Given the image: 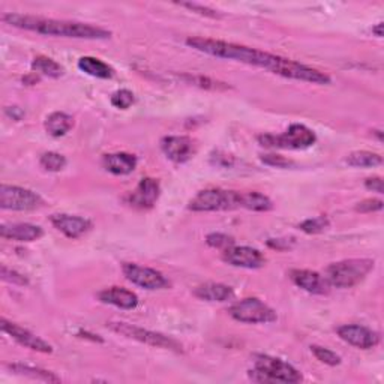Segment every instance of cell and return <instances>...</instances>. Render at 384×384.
Segmentation results:
<instances>
[{"label":"cell","instance_id":"cell-23","mask_svg":"<svg viewBox=\"0 0 384 384\" xmlns=\"http://www.w3.org/2000/svg\"><path fill=\"white\" fill-rule=\"evenodd\" d=\"M44 126L45 131L48 132V136L59 138L66 136L72 129V126H74V119L64 112H54L50 116H47Z\"/></svg>","mask_w":384,"mask_h":384},{"label":"cell","instance_id":"cell-16","mask_svg":"<svg viewBox=\"0 0 384 384\" xmlns=\"http://www.w3.org/2000/svg\"><path fill=\"white\" fill-rule=\"evenodd\" d=\"M50 222L56 230L64 233L69 239H78L92 228V222L88 218H83V216L77 215L54 213L50 216Z\"/></svg>","mask_w":384,"mask_h":384},{"label":"cell","instance_id":"cell-9","mask_svg":"<svg viewBox=\"0 0 384 384\" xmlns=\"http://www.w3.org/2000/svg\"><path fill=\"white\" fill-rule=\"evenodd\" d=\"M44 200L35 191L16 186V185H2L0 186V208L4 210H17L26 212L41 208Z\"/></svg>","mask_w":384,"mask_h":384},{"label":"cell","instance_id":"cell-8","mask_svg":"<svg viewBox=\"0 0 384 384\" xmlns=\"http://www.w3.org/2000/svg\"><path fill=\"white\" fill-rule=\"evenodd\" d=\"M230 316L240 323L266 324L278 320L275 309L257 297H246L230 308Z\"/></svg>","mask_w":384,"mask_h":384},{"label":"cell","instance_id":"cell-28","mask_svg":"<svg viewBox=\"0 0 384 384\" xmlns=\"http://www.w3.org/2000/svg\"><path fill=\"white\" fill-rule=\"evenodd\" d=\"M40 164L44 170L57 173V172H62L64 168L66 167V158L64 155H60L57 152H45L41 155Z\"/></svg>","mask_w":384,"mask_h":384},{"label":"cell","instance_id":"cell-21","mask_svg":"<svg viewBox=\"0 0 384 384\" xmlns=\"http://www.w3.org/2000/svg\"><path fill=\"white\" fill-rule=\"evenodd\" d=\"M194 296L206 300V302H227L234 296L232 287L220 282H208L198 285L194 290Z\"/></svg>","mask_w":384,"mask_h":384},{"label":"cell","instance_id":"cell-2","mask_svg":"<svg viewBox=\"0 0 384 384\" xmlns=\"http://www.w3.org/2000/svg\"><path fill=\"white\" fill-rule=\"evenodd\" d=\"M186 45L194 48V50L200 53H206L209 56L228 60H236V62L240 64L268 69L273 72V74H276V71H278L282 60V56L270 54L266 52L257 50V48H251L246 45H239L221 40L201 38V36H191V38L186 40Z\"/></svg>","mask_w":384,"mask_h":384},{"label":"cell","instance_id":"cell-27","mask_svg":"<svg viewBox=\"0 0 384 384\" xmlns=\"http://www.w3.org/2000/svg\"><path fill=\"white\" fill-rule=\"evenodd\" d=\"M240 208L254 212H268L273 208V203L268 196L260 194V192H242Z\"/></svg>","mask_w":384,"mask_h":384},{"label":"cell","instance_id":"cell-35","mask_svg":"<svg viewBox=\"0 0 384 384\" xmlns=\"http://www.w3.org/2000/svg\"><path fill=\"white\" fill-rule=\"evenodd\" d=\"M384 203L377 198H366L356 204V210L362 213H372V212H380L383 210Z\"/></svg>","mask_w":384,"mask_h":384},{"label":"cell","instance_id":"cell-24","mask_svg":"<svg viewBox=\"0 0 384 384\" xmlns=\"http://www.w3.org/2000/svg\"><path fill=\"white\" fill-rule=\"evenodd\" d=\"M32 71L36 76H45L50 78H59L64 76V66L56 60L47 56H36L32 62Z\"/></svg>","mask_w":384,"mask_h":384},{"label":"cell","instance_id":"cell-18","mask_svg":"<svg viewBox=\"0 0 384 384\" xmlns=\"http://www.w3.org/2000/svg\"><path fill=\"white\" fill-rule=\"evenodd\" d=\"M0 236L8 240H16V242H33L44 236V230L40 225L29 222L4 224L0 227Z\"/></svg>","mask_w":384,"mask_h":384},{"label":"cell","instance_id":"cell-26","mask_svg":"<svg viewBox=\"0 0 384 384\" xmlns=\"http://www.w3.org/2000/svg\"><path fill=\"white\" fill-rule=\"evenodd\" d=\"M345 162L356 168H374L383 164L381 155L369 150H356L345 158Z\"/></svg>","mask_w":384,"mask_h":384},{"label":"cell","instance_id":"cell-10","mask_svg":"<svg viewBox=\"0 0 384 384\" xmlns=\"http://www.w3.org/2000/svg\"><path fill=\"white\" fill-rule=\"evenodd\" d=\"M122 272L129 282L144 290H162L170 287V281L160 270L152 268H144L136 263H124Z\"/></svg>","mask_w":384,"mask_h":384},{"label":"cell","instance_id":"cell-33","mask_svg":"<svg viewBox=\"0 0 384 384\" xmlns=\"http://www.w3.org/2000/svg\"><path fill=\"white\" fill-rule=\"evenodd\" d=\"M206 244L210 248L225 251V249L232 248L234 245V239L232 236L224 234V233H212V234H209L206 237Z\"/></svg>","mask_w":384,"mask_h":384},{"label":"cell","instance_id":"cell-7","mask_svg":"<svg viewBox=\"0 0 384 384\" xmlns=\"http://www.w3.org/2000/svg\"><path fill=\"white\" fill-rule=\"evenodd\" d=\"M107 328L113 330L114 333L124 335V336H126V338L136 340L141 344H148L150 347H158V348H165V350H172L176 353L184 352L182 344H179L176 340L170 338V336H165L158 332L143 329V328L134 326V324H129L125 321H110V323H107Z\"/></svg>","mask_w":384,"mask_h":384},{"label":"cell","instance_id":"cell-32","mask_svg":"<svg viewBox=\"0 0 384 384\" xmlns=\"http://www.w3.org/2000/svg\"><path fill=\"white\" fill-rule=\"evenodd\" d=\"M112 105L119 108V110H128V108L134 104L136 98L134 93L128 89H120L112 95Z\"/></svg>","mask_w":384,"mask_h":384},{"label":"cell","instance_id":"cell-25","mask_svg":"<svg viewBox=\"0 0 384 384\" xmlns=\"http://www.w3.org/2000/svg\"><path fill=\"white\" fill-rule=\"evenodd\" d=\"M8 368L17 376H24V377L33 378V380H41V381H47V383H59L60 381V377H57L54 372L42 369V368H35V366L23 365V364H11V365H8Z\"/></svg>","mask_w":384,"mask_h":384},{"label":"cell","instance_id":"cell-40","mask_svg":"<svg viewBox=\"0 0 384 384\" xmlns=\"http://www.w3.org/2000/svg\"><path fill=\"white\" fill-rule=\"evenodd\" d=\"M78 336H80V338H90L92 341H98V342H102V340L100 338V336L98 335H92V333H89V332H83V330H80L78 332Z\"/></svg>","mask_w":384,"mask_h":384},{"label":"cell","instance_id":"cell-14","mask_svg":"<svg viewBox=\"0 0 384 384\" xmlns=\"http://www.w3.org/2000/svg\"><path fill=\"white\" fill-rule=\"evenodd\" d=\"M0 328H2V330L8 333L12 340L17 341L20 345L29 348V350L44 353V354L53 353V347L50 344L44 341L42 338H40V336L32 333L30 330L18 326L17 323H12L6 318H2V321H0Z\"/></svg>","mask_w":384,"mask_h":384},{"label":"cell","instance_id":"cell-13","mask_svg":"<svg viewBox=\"0 0 384 384\" xmlns=\"http://www.w3.org/2000/svg\"><path fill=\"white\" fill-rule=\"evenodd\" d=\"M224 263L230 264L233 268L242 269H260L266 264V257L256 248L251 246H236L222 251Z\"/></svg>","mask_w":384,"mask_h":384},{"label":"cell","instance_id":"cell-22","mask_svg":"<svg viewBox=\"0 0 384 384\" xmlns=\"http://www.w3.org/2000/svg\"><path fill=\"white\" fill-rule=\"evenodd\" d=\"M78 69L84 74H88L95 78H102V80H110L114 76V69L102 62L98 57H92V56H84L78 59Z\"/></svg>","mask_w":384,"mask_h":384},{"label":"cell","instance_id":"cell-39","mask_svg":"<svg viewBox=\"0 0 384 384\" xmlns=\"http://www.w3.org/2000/svg\"><path fill=\"white\" fill-rule=\"evenodd\" d=\"M6 113H8L12 119H16V120H20V119L24 116V112L21 110V108H18V107H8V108H6Z\"/></svg>","mask_w":384,"mask_h":384},{"label":"cell","instance_id":"cell-20","mask_svg":"<svg viewBox=\"0 0 384 384\" xmlns=\"http://www.w3.org/2000/svg\"><path fill=\"white\" fill-rule=\"evenodd\" d=\"M137 156L126 152H117L105 155L102 158V165L108 173L114 176H126L131 174L137 168Z\"/></svg>","mask_w":384,"mask_h":384},{"label":"cell","instance_id":"cell-3","mask_svg":"<svg viewBox=\"0 0 384 384\" xmlns=\"http://www.w3.org/2000/svg\"><path fill=\"white\" fill-rule=\"evenodd\" d=\"M376 261L371 258H350L338 263H332L326 269L324 278L335 288H352L362 282L374 270Z\"/></svg>","mask_w":384,"mask_h":384},{"label":"cell","instance_id":"cell-38","mask_svg":"<svg viewBox=\"0 0 384 384\" xmlns=\"http://www.w3.org/2000/svg\"><path fill=\"white\" fill-rule=\"evenodd\" d=\"M365 188L372 191V192H377V194H383L384 192V188H383V179L380 176H372V177H368L365 180Z\"/></svg>","mask_w":384,"mask_h":384},{"label":"cell","instance_id":"cell-41","mask_svg":"<svg viewBox=\"0 0 384 384\" xmlns=\"http://www.w3.org/2000/svg\"><path fill=\"white\" fill-rule=\"evenodd\" d=\"M372 32H374L378 36V38H381V36H383V23H378L376 28H372Z\"/></svg>","mask_w":384,"mask_h":384},{"label":"cell","instance_id":"cell-1","mask_svg":"<svg viewBox=\"0 0 384 384\" xmlns=\"http://www.w3.org/2000/svg\"><path fill=\"white\" fill-rule=\"evenodd\" d=\"M2 20L12 28L48 36H64V38L74 40H107L112 36L110 30L78 21L54 20L26 14H12V12L4 14Z\"/></svg>","mask_w":384,"mask_h":384},{"label":"cell","instance_id":"cell-34","mask_svg":"<svg viewBox=\"0 0 384 384\" xmlns=\"http://www.w3.org/2000/svg\"><path fill=\"white\" fill-rule=\"evenodd\" d=\"M2 278H4V281L11 282V284H14V285H20V287L29 285V280L26 278V276L18 273L14 269H9L8 266H5V264L2 266Z\"/></svg>","mask_w":384,"mask_h":384},{"label":"cell","instance_id":"cell-31","mask_svg":"<svg viewBox=\"0 0 384 384\" xmlns=\"http://www.w3.org/2000/svg\"><path fill=\"white\" fill-rule=\"evenodd\" d=\"M184 78L194 84V86H198L201 89H210V90H220V89H230V86H227L225 83H220V81H215L209 77H201V76H184Z\"/></svg>","mask_w":384,"mask_h":384},{"label":"cell","instance_id":"cell-19","mask_svg":"<svg viewBox=\"0 0 384 384\" xmlns=\"http://www.w3.org/2000/svg\"><path fill=\"white\" fill-rule=\"evenodd\" d=\"M102 304L113 305L120 309H134L138 305V296L124 287H110L98 293Z\"/></svg>","mask_w":384,"mask_h":384},{"label":"cell","instance_id":"cell-36","mask_svg":"<svg viewBox=\"0 0 384 384\" xmlns=\"http://www.w3.org/2000/svg\"><path fill=\"white\" fill-rule=\"evenodd\" d=\"M261 161L264 164L276 167V168H287V167L293 165V162L290 160H285L284 156H280V155H263Z\"/></svg>","mask_w":384,"mask_h":384},{"label":"cell","instance_id":"cell-29","mask_svg":"<svg viewBox=\"0 0 384 384\" xmlns=\"http://www.w3.org/2000/svg\"><path fill=\"white\" fill-rule=\"evenodd\" d=\"M330 225L326 216H316V218H309L299 225L300 230L306 234H318L324 230H328Z\"/></svg>","mask_w":384,"mask_h":384},{"label":"cell","instance_id":"cell-11","mask_svg":"<svg viewBox=\"0 0 384 384\" xmlns=\"http://www.w3.org/2000/svg\"><path fill=\"white\" fill-rule=\"evenodd\" d=\"M336 333H338V336L344 342L360 348V350L374 348L381 341V336L378 332L365 326H360V324H344V326H340L336 329Z\"/></svg>","mask_w":384,"mask_h":384},{"label":"cell","instance_id":"cell-17","mask_svg":"<svg viewBox=\"0 0 384 384\" xmlns=\"http://www.w3.org/2000/svg\"><path fill=\"white\" fill-rule=\"evenodd\" d=\"M290 278L299 288L311 294H328L330 290L326 278L314 270L294 269L290 272Z\"/></svg>","mask_w":384,"mask_h":384},{"label":"cell","instance_id":"cell-30","mask_svg":"<svg viewBox=\"0 0 384 384\" xmlns=\"http://www.w3.org/2000/svg\"><path fill=\"white\" fill-rule=\"evenodd\" d=\"M311 352L316 356L317 360H320L321 364L329 365V366H336L341 364V356L336 354L335 352L329 350L326 347H320V345H311Z\"/></svg>","mask_w":384,"mask_h":384},{"label":"cell","instance_id":"cell-12","mask_svg":"<svg viewBox=\"0 0 384 384\" xmlns=\"http://www.w3.org/2000/svg\"><path fill=\"white\" fill-rule=\"evenodd\" d=\"M161 196V185L156 179L153 177H144L140 180V184L136 186L134 191H131L126 201L129 206L148 210L152 209L156 201L160 200Z\"/></svg>","mask_w":384,"mask_h":384},{"label":"cell","instance_id":"cell-4","mask_svg":"<svg viewBox=\"0 0 384 384\" xmlns=\"http://www.w3.org/2000/svg\"><path fill=\"white\" fill-rule=\"evenodd\" d=\"M249 372L251 378L260 383H299L304 380L293 365L269 354H257L254 357V371Z\"/></svg>","mask_w":384,"mask_h":384},{"label":"cell","instance_id":"cell-37","mask_svg":"<svg viewBox=\"0 0 384 384\" xmlns=\"http://www.w3.org/2000/svg\"><path fill=\"white\" fill-rule=\"evenodd\" d=\"M182 8H188L191 11H194L197 12V14L200 16H204V17H212V18H218L220 14H218V11H215V9H210L208 6H203V5H198V4H179Z\"/></svg>","mask_w":384,"mask_h":384},{"label":"cell","instance_id":"cell-6","mask_svg":"<svg viewBox=\"0 0 384 384\" xmlns=\"http://www.w3.org/2000/svg\"><path fill=\"white\" fill-rule=\"evenodd\" d=\"M242 192L227 191L220 188L204 189L189 201V210L192 212H221L240 208Z\"/></svg>","mask_w":384,"mask_h":384},{"label":"cell","instance_id":"cell-5","mask_svg":"<svg viewBox=\"0 0 384 384\" xmlns=\"http://www.w3.org/2000/svg\"><path fill=\"white\" fill-rule=\"evenodd\" d=\"M258 141L264 148L273 149H290V150H304L314 146L317 141L316 132L305 125L294 124L288 128L284 134L273 136L264 134L258 137Z\"/></svg>","mask_w":384,"mask_h":384},{"label":"cell","instance_id":"cell-15","mask_svg":"<svg viewBox=\"0 0 384 384\" xmlns=\"http://www.w3.org/2000/svg\"><path fill=\"white\" fill-rule=\"evenodd\" d=\"M161 149L168 160L176 164H184L192 158L196 146L192 138L186 136H168L161 140Z\"/></svg>","mask_w":384,"mask_h":384}]
</instances>
